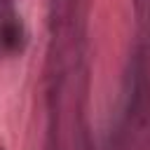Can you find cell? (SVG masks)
Here are the masks:
<instances>
[{"mask_svg":"<svg viewBox=\"0 0 150 150\" xmlns=\"http://www.w3.org/2000/svg\"><path fill=\"white\" fill-rule=\"evenodd\" d=\"M23 40H26V30L19 14L9 2L2 0L0 2V49L7 54H14L23 47Z\"/></svg>","mask_w":150,"mask_h":150,"instance_id":"1","label":"cell"},{"mask_svg":"<svg viewBox=\"0 0 150 150\" xmlns=\"http://www.w3.org/2000/svg\"><path fill=\"white\" fill-rule=\"evenodd\" d=\"M0 150H2V148H0Z\"/></svg>","mask_w":150,"mask_h":150,"instance_id":"2","label":"cell"}]
</instances>
